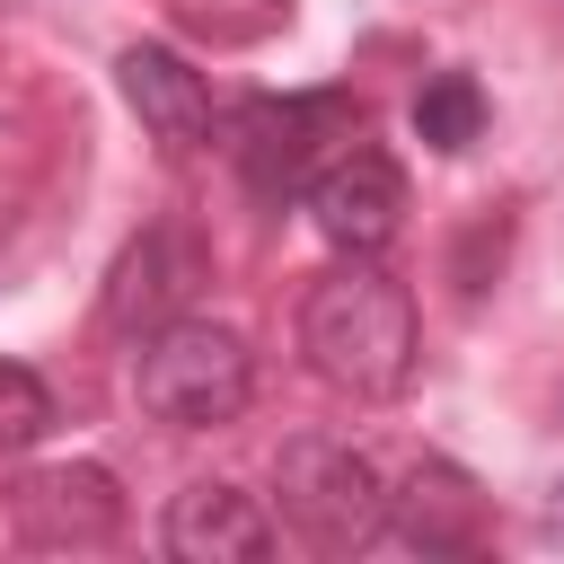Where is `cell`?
I'll return each instance as SVG.
<instances>
[{
    "label": "cell",
    "instance_id": "obj_5",
    "mask_svg": "<svg viewBox=\"0 0 564 564\" xmlns=\"http://www.w3.org/2000/svg\"><path fill=\"white\" fill-rule=\"evenodd\" d=\"M212 282V247L185 229V220H150L115 264H106V291H97V326L141 344L159 326H176L194 308V291Z\"/></svg>",
    "mask_w": 564,
    "mask_h": 564
},
{
    "label": "cell",
    "instance_id": "obj_1",
    "mask_svg": "<svg viewBox=\"0 0 564 564\" xmlns=\"http://www.w3.org/2000/svg\"><path fill=\"white\" fill-rule=\"evenodd\" d=\"M300 352L335 397H397L414 370V291L379 256H335L300 300Z\"/></svg>",
    "mask_w": 564,
    "mask_h": 564
},
{
    "label": "cell",
    "instance_id": "obj_3",
    "mask_svg": "<svg viewBox=\"0 0 564 564\" xmlns=\"http://www.w3.org/2000/svg\"><path fill=\"white\" fill-rule=\"evenodd\" d=\"M361 141V106L352 88H300V97H256L238 123H229V159H238V185L256 203H291L308 194V176Z\"/></svg>",
    "mask_w": 564,
    "mask_h": 564
},
{
    "label": "cell",
    "instance_id": "obj_8",
    "mask_svg": "<svg viewBox=\"0 0 564 564\" xmlns=\"http://www.w3.org/2000/svg\"><path fill=\"white\" fill-rule=\"evenodd\" d=\"M388 529L414 546V555H476L485 538V494L458 458H414L397 485H388Z\"/></svg>",
    "mask_w": 564,
    "mask_h": 564
},
{
    "label": "cell",
    "instance_id": "obj_14",
    "mask_svg": "<svg viewBox=\"0 0 564 564\" xmlns=\"http://www.w3.org/2000/svg\"><path fill=\"white\" fill-rule=\"evenodd\" d=\"M546 538L564 546V485H555V502H546Z\"/></svg>",
    "mask_w": 564,
    "mask_h": 564
},
{
    "label": "cell",
    "instance_id": "obj_10",
    "mask_svg": "<svg viewBox=\"0 0 564 564\" xmlns=\"http://www.w3.org/2000/svg\"><path fill=\"white\" fill-rule=\"evenodd\" d=\"M115 79H123V106L141 115V132H159L167 150H203L212 141V88L176 44H123Z\"/></svg>",
    "mask_w": 564,
    "mask_h": 564
},
{
    "label": "cell",
    "instance_id": "obj_13",
    "mask_svg": "<svg viewBox=\"0 0 564 564\" xmlns=\"http://www.w3.org/2000/svg\"><path fill=\"white\" fill-rule=\"evenodd\" d=\"M485 256H502V220H476V229L458 238V256H449V282H458L467 300L485 291Z\"/></svg>",
    "mask_w": 564,
    "mask_h": 564
},
{
    "label": "cell",
    "instance_id": "obj_7",
    "mask_svg": "<svg viewBox=\"0 0 564 564\" xmlns=\"http://www.w3.org/2000/svg\"><path fill=\"white\" fill-rule=\"evenodd\" d=\"M9 511H18V538L26 546H106L123 529V494L106 467L88 458H62V467H26L9 485Z\"/></svg>",
    "mask_w": 564,
    "mask_h": 564
},
{
    "label": "cell",
    "instance_id": "obj_2",
    "mask_svg": "<svg viewBox=\"0 0 564 564\" xmlns=\"http://www.w3.org/2000/svg\"><path fill=\"white\" fill-rule=\"evenodd\" d=\"M132 397H141V414L167 423V432L238 423L247 397H256V352H247L238 326L176 317V326L141 335V352H132Z\"/></svg>",
    "mask_w": 564,
    "mask_h": 564
},
{
    "label": "cell",
    "instance_id": "obj_9",
    "mask_svg": "<svg viewBox=\"0 0 564 564\" xmlns=\"http://www.w3.org/2000/svg\"><path fill=\"white\" fill-rule=\"evenodd\" d=\"M159 538H167L176 564H264V555H273L264 502H256L247 485H220V476H212V485H185V494L167 502Z\"/></svg>",
    "mask_w": 564,
    "mask_h": 564
},
{
    "label": "cell",
    "instance_id": "obj_11",
    "mask_svg": "<svg viewBox=\"0 0 564 564\" xmlns=\"http://www.w3.org/2000/svg\"><path fill=\"white\" fill-rule=\"evenodd\" d=\"M476 132H485V88H476L467 70H441V79L414 88V141H423V150L458 159Z\"/></svg>",
    "mask_w": 564,
    "mask_h": 564
},
{
    "label": "cell",
    "instance_id": "obj_4",
    "mask_svg": "<svg viewBox=\"0 0 564 564\" xmlns=\"http://www.w3.org/2000/svg\"><path fill=\"white\" fill-rule=\"evenodd\" d=\"M273 502H282L291 538H308L317 555H352V546H370V538L388 529V485H379V467H370L352 441H326V432H308V441L282 449Z\"/></svg>",
    "mask_w": 564,
    "mask_h": 564
},
{
    "label": "cell",
    "instance_id": "obj_6",
    "mask_svg": "<svg viewBox=\"0 0 564 564\" xmlns=\"http://www.w3.org/2000/svg\"><path fill=\"white\" fill-rule=\"evenodd\" d=\"M308 220L335 256H379L405 229V167L370 141H344L317 176H308Z\"/></svg>",
    "mask_w": 564,
    "mask_h": 564
},
{
    "label": "cell",
    "instance_id": "obj_12",
    "mask_svg": "<svg viewBox=\"0 0 564 564\" xmlns=\"http://www.w3.org/2000/svg\"><path fill=\"white\" fill-rule=\"evenodd\" d=\"M53 432V388L26 370V361H0V458L35 449Z\"/></svg>",
    "mask_w": 564,
    "mask_h": 564
}]
</instances>
